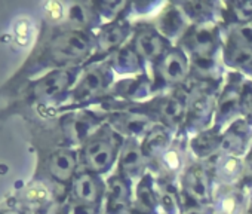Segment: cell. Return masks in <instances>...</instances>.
Returning <instances> with one entry per match:
<instances>
[{
    "label": "cell",
    "instance_id": "cell-1",
    "mask_svg": "<svg viewBox=\"0 0 252 214\" xmlns=\"http://www.w3.org/2000/svg\"><path fill=\"white\" fill-rule=\"evenodd\" d=\"M95 45V37H92L85 30H65L55 35L46 49L42 52L40 61H48L51 64H70L79 61L92 49Z\"/></svg>",
    "mask_w": 252,
    "mask_h": 214
},
{
    "label": "cell",
    "instance_id": "cell-2",
    "mask_svg": "<svg viewBox=\"0 0 252 214\" xmlns=\"http://www.w3.org/2000/svg\"><path fill=\"white\" fill-rule=\"evenodd\" d=\"M119 149L120 143L116 131L110 125H104L85 140L82 164L91 174L104 173L113 165L116 156L119 155Z\"/></svg>",
    "mask_w": 252,
    "mask_h": 214
},
{
    "label": "cell",
    "instance_id": "cell-3",
    "mask_svg": "<svg viewBox=\"0 0 252 214\" xmlns=\"http://www.w3.org/2000/svg\"><path fill=\"white\" fill-rule=\"evenodd\" d=\"M111 80V67L108 63L91 66L83 70L71 89V100L74 103H83L101 95Z\"/></svg>",
    "mask_w": 252,
    "mask_h": 214
},
{
    "label": "cell",
    "instance_id": "cell-4",
    "mask_svg": "<svg viewBox=\"0 0 252 214\" xmlns=\"http://www.w3.org/2000/svg\"><path fill=\"white\" fill-rule=\"evenodd\" d=\"M74 79H76L74 70H61V69L52 70L32 85L29 91V97L33 101L54 100L61 94H64L67 88H70V85L74 82Z\"/></svg>",
    "mask_w": 252,
    "mask_h": 214
},
{
    "label": "cell",
    "instance_id": "cell-5",
    "mask_svg": "<svg viewBox=\"0 0 252 214\" xmlns=\"http://www.w3.org/2000/svg\"><path fill=\"white\" fill-rule=\"evenodd\" d=\"M102 192H104V184L99 181L96 176L91 173H80L79 176L73 177L71 187H70L71 201L98 205Z\"/></svg>",
    "mask_w": 252,
    "mask_h": 214
},
{
    "label": "cell",
    "instance_id": "cell-6",
    "mask_svg": "<svg viewBox=\"0 0 252 214\" xmlns=\"http://www.w3.org/2000/svg\"><path fill=\"white\" fill-rule=\"evenodd\" d=\"M77 168V155L70 149H58L46 159V171L49 177L60 183L73 180Z\"/></svg>",
    "mask_w": 252,
    "mask_h": 214
},
{
    "label": "cell",
    "instance_id": "cell-7",
    "mask_svg": "<svg viewBox=\"0 0 252 214\" xmlns=\"http://www.w3.org/2000/svg\"><path fill=\"white\" fill-rule=\"evenodd\" d=\"M132 49L141 60H159L165 52V42L160 33H158L155 29L141 27L134 36Z\"/></svg>",
    "mask_w": 252,
    "mask_h": 214
},
{
    "label": "cell",
    "instance_id": "cell-8",
    "mask_svg": "<svg viewBox=\"0 0 252 214\" xmlns=\"http://www.w3.org/2000/svg\"><path fill=\"white\" fill-rule=\"evenodd\" d=\"M144 153L137 139H129L119 149V173L125 178L135 177L144 167Z\"/></svg>",
    "mask_w": 252,
    "mask_h": 214
},
{
    "label": "cell",
    "instance_id": "cell-9",
    "mask_svg": "<svg viewBox=\"0 0 252 214\" xmlns=\"http://www.w3.org/2000/svg\"><path fill=\"white\" fill-rule=\"evenodd\" d=\"M158 71L166 83H180L187 76V60L184 54L178 49L165 54L159 64Z\"/></svg>",
    "mask_w": 252,
    "mask_h": 214
},
{
    "label": "cell",
    "instance_id": "cell-10",
    "mask_svg": "<svg viewBox=\"0 0 252 214\" xmlns=\"http://www.w3.org/2000/svg\"><path fill=\"white\" fill-rule=\"evenodd\" d=\"M129 32H131L129 24L123 20L110 23L99 32L98 37H95V45L101 52L119 49V46L123 43V40L128 37Z\"/></svg>",
    "mask_w": 252,
    "mask_h": 214
},
{
    "label": "cell",
    "instance_id": "cell-11",
    "mask_svg": "<svg viewBox=\"0 0 252 214\" xmlns=\"http://www.w3.org/2000/svg\"><path fill=\"white\" fill-rule=\"evenodd\" d=\"M129 201V187L125 177L117 176L107 186V214H123Z\"/></svg>",
    "mask_w": 252,
    "mask_h": 214
},
{
    "label": "cell",
    "instance_id": "cell-12",
    "mask_svg": "<svg viewBox=\"0 0 252 214\" xmlns=\"http://www.w3.org/2000/svg\"><path fill=\"white\" fill-rule=\"evenodd\" d=\"M230 61L233 64H248L252 61V29H240L230 42L228 46Z\"/></svg>",
    "mask_w": 252,
    "mask_h": 214
},
{
    "label": "cell",
    "instance_id": "cell-13",
    "mask_svg": "<svg viewBox=\"0 0 252 214\" xmlns=\"http://www.w3.org/2000/svg\"><path fill=\"white\" fill-rule=\"evenodd\" d=\"M110 67L111 70H116L120 74L137 73L141 67V58L132 49V46H123L116 49Z\"/></svg>",
    "mask_w": 252,
    "mask_h": 214
},
{
    "label": "cell",
    "instance_id": "cell-14",
    "mask_svg": "<svg viewBox=\"0 0 252 214\" xmlns=\"http://www.w3.org/2000/svg\"><path fill=\"white\" fill-rule=\"evenodd\" d=\"M117 124V131L120 133H126L128 136H131V139L138 137V136H147V133H150L152 124L147 121V118H143L140 115H122L119 116V119L116 121Z\"/></svg>",
    "mask_w": 252,
    "mask_h": 214
},
{
    "label": "cell",
    "instance_id": "cell-15",
    "mask_svg": "<svg viewBox=\"0 0 252 214\" xmlns=\"http://www.w3.org/2000/svg\"><path fill=\"white\" fill-rule=\"evenodd\" d=\"M184 187L190 196L196 201H205L208 198V180L202 168H190L184 178Z\"/></svg>",
    "mask_w": 252,
    "mask_h": 214
},
{
    "label": "cell",
    "instance_id": "cell-16",
    "mask_svg": "<svg viewBox=\"0 0 252 214\" xmlns=\"http://www.w3.org/2000/svg\"><path fill=\"white\" fill-rule=\"evenodd\" d=\"M21 201L30 208L45 207L51 202V190L43 183H32L21 192Z\"/></svg>",
    "mask_w": 252,
    "mask_h": 214
},
{
    "label": "cell",
    "instance_id": "cell-17",
    "mask_svg": "<svg viewBox=\"0 0 252 214\" xmlns=\"http://www.w3.org/2000/svg\"><path fill=\"white\" fill-rule=\"evenodd\" d=\"M183 110H184L183 103L175 97H165L156 103L158 116L162 118L168 124L178 122L183 116Z\"/></svg>",
    "mask_w": 252,
    "mask_h": 214
},
{
    "label": "cell",
    "instance_id": "cell-18",
    "mask_svg": "<svg viewBox=\"0 0 252 214\" xmlns=\"http://www.w3.org/2000/svg\"><path fill=\"white\" fill-rule=\"evenodd\" d=\"M168 146V136L163 130L153 128L150 133H147L144 143L141 144L144 156H160Z\"/></svg>",
    "mask_w": 252,
    "mask_h": 214
},
{
    "label": "cell",
    "instance_id": "cell-19",
    "mask_svg": "<svg viewBox=\"0 0 252 214\" xmlns=\"http://www.w3.org/2000/svg\"><path fill=\"white\" fill-rule=\"evenodd\" d=\"M214 46V35L209 29H197L193 35H191V40H190V49L194 52L196 57H199L200 60L205 58L209 51Z\"/></svg>",
    "mask_w": 252,
    "mask_h": 214
},
{
    "label": "cell",
    "instance_id": "cell-20",
    "mask_svg": "<svg viewBox=\"0 0 252 214\" xmlns=\"http://www.w3.org/2000/svg\"><path fill=\"white\" fill-rule=\"evenodd\" d=\"M94 14H95V11H89L86 5H80V3L70 5V8L67 11L68 20L73 21V24H76V26H86V24H89L92 21Z\"/></svg>",
    "mask_w": 252,
    "mask_h": 214
},
{
    "label": "cell",
    "instance_id": "cell-21",
    "mask_svg": "<svg viewBox=\"0 0 252 214\" xmlns=\"http://www.w3.org/2000/svg\"><path fill=\"white\" fill-rule=\"evenodd\" d=\"M137 202L143 207V210H147V211H150L158 202L156 195L147 180H143L141 184L137 187Z\"/></svg>",
    "mask_w": 252,
    "mask_h": 214
},
{
    "label": "cell",
    "instance_id": "cell-22",
    "mask_svg": "<svg viewBox=\"0 0 252 214\" xmlns=\"http://www.w3.org/2000/svg\"><path fill=\"white\" fill-rule=\"evenodd\" d=\"M181 27V18L178 15L177 11H169L163 15V18L160 20V30L163 32V35L171 36L174 33H177Z\"/></svg>",
    "mask_w": 252,
    "mask_h": 214
},
{
    "label": "cell",
    "instance_id": "cell-23",
    "mask_svg": "<svg viewBox=\"0 0 252 214\" xmlns=\"http://www.w3.org/2000/svg\"><path fill=\"white\" fill-rule=\"evenodd\" d=\"M217 146V142L209 137V136H200L199 139L194 140L193 143V149L196 153H199L200 156H205L208 153H211L214 150V147Z\"/></svg>",
    "mask_w": 252,
    "mask_h": 214
},
{
    "label": "cell",
    "instance_id": "cell-24",
    "mask_svg": "<svg viewBox=\"0 0 252 214\" xmlns=\"http://www.w3.org/2000/svg\"><path fill=\"white\" fill-rule=\"evenodd\" d=\"M160 161H162V165L166 168V170H169V171H175V170H178L180 168V164H181V161H180V156H178V152H175V150H165L162 155H160Z\"/></svg>",
    "mask_w": 252,
    "mask_h": 214
},
{
    "label": "cell",
    "instance_id": "cell-25",
    "mask_svg": "<svg viewBox=\"0 0 252 214\" xmlns=\"http://www.w3.org/2000/svg\"><path fill=\"white\" fill-rule=\"evenodd\" d=\"M67 214H98V205L71 201V204L67 210Z\"/></svg>",
    "mask_w": 252,
    "mask_h": 214
},
{
    "label": "cell",
    "instance_id": "cell-26",
    "mask_svg": "<svg viewBox=\"0 0 252 214\" xmlns=\"http://www.w3.org/2000/svg\"><path fill=\"white\" fill-rule=\"evenodd\" d=\"M239 170H240L239 161L237 159H233V158H227V159H224L222 167H220V174H222L224 177L231 176V174L234 176Z\"/></svg>",
    "mask_w": 252,
    "mask_h": 214
},
{
    "label": "cell",
    "instance_id": "cell-27",
    "mask_svg": "<svg viewBox=\"0 0 252 214\" xmlns=\"http://www.w3.org/2000/svg\"><path fill=\"white\" fill-rule=\"evenodd\" d=\"M237 205V199L233 195H228L222 199L220 207V214H233Z\"/></svg>",
    "mask_w": 252,
    "mask_h": 214
},
{
    "label": "cell",
    "instance_id": "cell-28",
    "mask_svg": "<svg viewBox=\"0 0 252 214\" xmlns=\"http://www.w3.org/2000/svg\"><path fill=\"white\" fill-rule=\"evenodd\" d=\"M237 12L240 15V20H251L252 18V3H242L237 6Z\"/></svg>",
    "mask_w": 252,
    "mask_h": 214
},
{
    "label": "cell",
    "instance_id": "cell-29",
    "mask_svg": "<svg viewBox=\"0 0 252 214\" xmlns=\"http://www.w3.org/2000/svg\"><path fill=\"white\" fill-rule=\"evenodd\" d=\"M2 214H23L21 211H17V210H8V211H3Z\"/></svg>",
    "mask_w": 252,
    "mask_h": 214
}]
</instances>
